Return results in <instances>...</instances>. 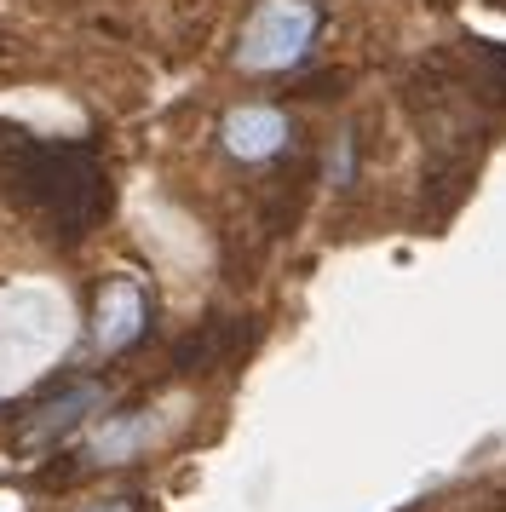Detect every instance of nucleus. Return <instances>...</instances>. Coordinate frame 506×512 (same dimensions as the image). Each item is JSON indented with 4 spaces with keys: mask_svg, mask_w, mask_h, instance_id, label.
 <instances>
[{
    "mask_svg": "<svg viewBox=\"0 0 506 512\" xmlns=\"http://www.w3.org/2000/svg\"><path fill=\"white\" fill-rule=\"evenodd\" d=\"M18 185L29 202H41L46 219L64 236H81L104 208V179H98V162L75 144H35L18 167Z\"/></svg>",
    "mask_w": 506,
    "mask_h": 512,
    "instance_id": "f257e3e1",
    "label": "nucleus"
},
{
    "mask_svg": "<svg viewBox=\"0 0 506 512\" xmlns=\"http://www.w3.org/2000/svg\"><path fill=\"white\" fill-rule=\"evenodd\" d=\"M317 29H322L317 0H259L248 12V24H242V35H236V64L248 75L294 70L311 52Z\"/></svg>",
    "mask_w": 506,
    "mask_h": 512,
    "instance_id": "f03ea898",
    "label": "nucleus"
},
{
    "mask_svg": "<svg viewBox=\"0 0 506 512\" xmlns=\"http://www.w3.org/2000/svg\"><path fill=\"white\" fill-rule=\"evenodd\" d=\"M144 328H150V294H144V282L127 277V271L98 282V294H92V346L104 351V357H121V351H133L144 340Z\"/></svg>",
    "mask_w": 506,
    "mask_h": 512,
    "instance_id": "7ed1b4c3",
    "label": "nucleus"
},
{
    "mask_svg": "<svg viewBox=\"0 0 506 512\" xmlns=\"http://www.w3.org/2000/svg\"><path fill=\"white\" fill-rule=\"evenodd\" d=\"M288 139H294V127H288V116L276 104H236L219 121V144L236 162H271V156L288 150Z\"/></svg>",
    "mask_w": 506,
    "mask_h": 512,
    "instance_id": "20e7f679",
    "label": "nucleus"
},
{
    "mask_svg": "<svg viewBox=\"0 0 506 512\" xmlns=\"http://www.w3.org/2000/svg\"><path fill=\"white\" fill-rule=\"evenodd\" d=\"M98 403H104V386H92V380H87V386H69L64 397L41 403L35 415L23 420L18 443H23V449H46V443H58L64 432H75V426H81V420H87Z\"/></svg>",
    "mask_w": 506,
    "mask_h": 512,
    "instance_id": "39448f33",
    "label": "nucleus"
},
{
    "mask_svg": "<svg viewBox=\"0 0 506 512\" xmlns=\"http://www.w3.org/2000/svg\"><path fill=\"white\" fill-rule=\"evenodd\" d=\"M144 438H150V426H144V415H115L98 438H92V461L98 466H121V461H133L138 449H144Z\"/></svg>",
    "mask_w": 506,
    "mask_h": 512,
    "instance_id": "423d86ee",
    "label": "nucleus"
},
{
    "mask_svg": "<svg viewBox=\"0 0 506 512\" xmlns=\"http://www.w3.org/2000/svg\"><path fill=\"white\" fill-rule=\"evenodd\" d=\"M75 512H144V501L138 495H110V501H87V507H75Z\"/></svg>",
    "mask_w": 506,
    "mask_h": 512,
    "instance_id": "0eeeda50",
    "label": "nucleus"
}]
</instances>
